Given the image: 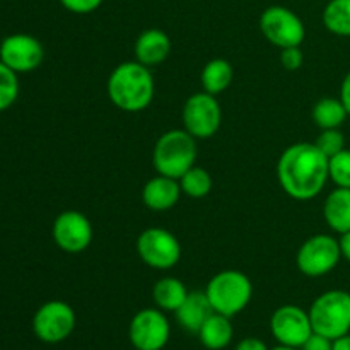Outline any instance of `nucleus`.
I'll use <instances>...</instances> for the list:
<instances>
[{
	"instance_id": "obj_12",
	"label": "nucleus",
	"mask_w": 350,
	"mask_h": 350,
	"mask_svg": "<svg viewBox=\"0 0 350 350\" xmlns=\"http://www.w3.org/2000/svg\"><path fill=\"white\" fill-rule=\"evenodd\" d=\"M53 241L62 252L82 253L92 243L94 229L91 221L79 211H65L55 217L51 226Z\"/></svg>"
},
{
	"instance_id": "obj_25",
	"label": "nucleus",
	"mask_w": 350,
	"mask_h": 350,
	"mask_svg": "<svg viewBox=\"0 0 350 350\" xmlns=\"http://www.w3.org/2000/svg\"><path fill=\"white\" fill-rule=\"evenodd\" d=\"M19 98V79L14 70L0 62V113L9 109Z\"/></svg>"
},
{
	"instance_id": "obj_29",
	"label": "nucleus",
	"mask_w": 350,
	"mask_h": 350,
	"mask_svg": "<svg viewBox=\"0 0 350 350\" xmlns=\"http://www.w3.org/2000/svg\"><path fill=\"white\" fill-rule=\"evenodd\" d=\"M103 2L105 0H60L64 9H67L72 14H81V16L98 10Z\"/></svg>"
},
{
	"instance_id": "obj_8",
	"label": "nucleus",
	"mask_w": 350,
	"mask_h": 350,
	"mask_svg": "<svg viewBox=\"0 0 350 350\" xmlns=\"http://www.w3.org/2000/svg\"><path fill=\"white\" fill-rule=\"evenodd\" d=\"M340 258L338 239L330 234H314L297 250L296 265L306 277H323L338 265Z\"/></svg>"
},
{
	"instance_id": "obj_28",
	"label": "nucleus",
	"mask_w": 350,
	"mask_h": 350,
	"mask_svg": "<svg viewBox=\"0 0 350 350\" xmlns=\"http://www.w3.org/2000/svg\"><path fill=\"white\" fill-rule=\"evenodd\" d=\"M303 51H301V46H289V48H282L280 50V64L286 70H299L303 67Z\"/></svg>"
},
{
	"instance_id": "obj_21",
	"label": "nucleus",
	"mask_w": 350,
	"mask_h": 350,
	"mask_svg": "<svg viewBox=\"0 0 350 350\" xmlns=\"http://www.w3.org/2000/svg\"><path fill=\"white\" fill-rule=\"evenodd\" d=\"M232 77H234V70H232L231 62L226 58H214L202 70V88L208 94L219 96L231 85Z\"/></svg>"
},
{
	"instance_id": "obj_36",
	"label": "nucleus",
	"mask_w": 350,
	"mask_h": 350,
	"mask_svg": "<svg viewBox=\"0 0 350 350\" xmlns=\"http://www.w3.org/2000/svg\"><path fill=\"white\" fill-rule=\"evenodd\" d=\"M0 43H2V41H0Z\"/></svg>"
},
{
	"instance_id": "obj_4",
	"label": "nucleus",
	"mask_w": 350,
	"mask_h": 350,
	"mask_svg": "<svg viewBox=\"0 0 350 350\" xmlns=\"http://www.w3.org/2000/svg\"><path fill=\"white\" fill-rule=\"evenodd\" d=\"M204 293L215 313L232 318L250 304L253 284L250 277L239 270H222L208 280Z\"/></svg>"
},
{
	"instance_id": "obj_7",
	"label": "nucleus",
	"mask_w": 350,
	"mask_h": 350,
	"mask_svg": "<svg viewBox=\"0 0 350 350\" xmlns=\"http://www.w3.org/2000/svg\"><path fill=\"white\" fill-rule=\"evenodd\" d=\"M77 318L74 308L65 301H48L41 304L33 317V332L44 344H60L74 332Z\"/></svg>"
},
{
	"instance_id": "obj_15",
	"label": "nucleus",
	"mask_w": 350,
	"mask_h": 350,
	"mask_svg": "<svg viewBox=\"0 0 350 350\" xmlns=\"http://www.w3.org/2000/svg\"><path fill=\"white\" fill-rule=\"evenodd\" d=\"M180 181L174 178L157 174L150 178L142 188V202L147 208L156 212H164L173 208L181 197Z\"/></svg>"
},
{
	"instance_id": "obj_9",
	"label": "nucleus",
	"mask_w": 350,
	"mask_h": 350,
	"mask_svg": "<svg viewBox=\"0 0 350 350\" xmlns=\"http://www.w3.org/2000/svg\"><path fill=\"white\" fill-rule=\"evenodd\" d=\"M137 253L146 265L156 270H170L180 262L181 245L167 229L149 228L139 234Z\"/></svg>"
},
{
	"instance_id": "obj_1",
	"label": "nucleus",
	"mask_w": 350,
	"mask_h": 350,
	"mask_svg": "<svg viewBox=\"0 0 350 350\" xmlns=\"http://www.w3.org/2000/svg\"><path fill=\"white\" fill-rule=\"evenodd\" d=\"M277 178L291 198L311 200L323 191L330 180L328 157L311 142L293 144L280 154Z\"/></svg>"
},
{
	"instance_id": "obj_2",
	"label": "nucleus",
	"mask_w": 350,
	"mask_h": 350,
	"mask_svg": "<svg viewBox=\"0 0 350 350\" xmlns=\"http://www.w3.org/2000/svg\"><path fill=\"white\" fill-rule=\"evenodd\" d=\"M108 98L118 109L126 113L144 111L150 106L156 84L149 67L137 60L116 65L109 74Z\"/></svg>"
},
{
	"instance_id": "obj_16",
	"label": "nucleus",
	"mask_w": 350,
	"mask_h": 350,
	"mask_svg": "<svg viewBox=\"0 0 350 350\" xmlns=\"http://www.w3.org/2000/svg\"><path fill=\"white\" fill-rule=\"evenodd\" d=\"M133 51H135V60L139 64L146 65V67H154V65L163 64L170 57L171 40L163 29L150 27V29L140 33Z\"/></svg>"
},
{
	"instance_id": "obj_24",
	"label": "nucleus",
	"mask_w": 350,
	"mask_h": 350,
	"mask_svg": "<svg viewBox=\"0 0 350 350\" xmlns=\"http://www.w3.org/2000/svg\"><path fill=\"white\" fill-rule=\"evenodd\" d=\"M178 181H180L181 191L191 198L207 197L212 190V185H214L211 173L198 166L190 167Z\"/></svg>"
},
{
	"instance_id": "obj_31",
	"label": "nucleus",
	"mask_w": 350,
	"mask_h": 350,
	"mask_svg": "<svg viewBox=\"0 0 350 350\" xmlns=\"http://www.w3.org/2000/svg\"><path fill=\"white\" fill-rule=\"evenodd\" d=\"M234 350H270L267 347V344L260 338L255 337H248V338H243L238 345H236Z\"/></svg>"
},
{
	"instance_id": "obj_34",
	"label": "nucleus",
	"mask_w": 350,
	"mask_h": 350,
	"mask_svg": "<svg viewBox=\"0 0 350 350\" xmlns=\"http://www.w3.org/2000/svg\"><path fill=\"white\" fill-rule=\"evenodd\" d=\"M334 350H350V334L342 335V337L334 340Z\"/></svg>"
},
{
	"instance_id": "obj_14",
	"label": "nucleus",
	"mask_w": 350,
	"mask_h": 350,
	"mask_svg": "<svg viewBox=\"0 0 350 350\" xmlns=\"http://www.w3.org/2000/svg\"><path fill=\"white\" fill-rule=\"evenodd\" d=\"M44 58L40 40L26 33H16L3 38L0 43V62L16 74L36 70Z\"/></svg>"
},
{
	"instance_id": "obj_27",
	"label": "nucleus",
	"mask_w": 350,
	"mask_h": 350,
	"mask_svg": "<svg viewBox=\"0 0 350 350\" xmlns=\"http://www.w3.org/2000/svg\"><path fill=\"white\" fill-rule=\"evenodd\" d=\"M314 146H317L318 149H320L321 152L330 159V157H334L335 154L342 152V150L345 149V137L338 129L321 130V133L318 135Z\"/></svg>"
},
{
	"instance_id": "obj_17",
	"label": "nucleus",
	"mask_w": 350,
	"mask_h": 350,
	"mask_svg": "<svg viewBox=\"0 0 350 350\" xmlns=\"http://www.w3.org/2000/svg\"><path fill=\"white\" fill-rule=\"evenodd\" d=\"M212 313H215V311L212 310L211 303H208L207 294L195 291V293L188 294L185 303L176 311V318L181 328L191 332V334H198L202 325L208 320Z\"/></svg>"
},
{
	"instance_id": "obj_5",
	"label": "nucleus",
	"mask_w": 350,
	"mask_h": 350,
	"mask_svg": "<svg viewBox=\"0 0 350 350\" xmlns=\"http://www.w3.org/2000/svg\"><path fill=\"white\" fill-rule=\"evenodd\" d=\"M313 332L335 338L350 334V293L334 289L320 294L310 308Z\"/></svg>"
},
{
	"instance_id": "obj_19",
	"label": "nucleus",
	"mask_w": 350,
	"mask_h": 350,
	"mask_svg": "<svg viewBox=\"0 0 350 350\" xmlns=\"http://www.w3.org/2000/svg\"><path fill=\"white\" fill-rule=\"evenodd\" d=\"M198 338L202 345L208 350H224L231 344L234 328H232L231 318L224 314L212 313L208 320L202 325L198 330Z\"/></svg>"
},
{
	"instance_id": "obj_23",
	"label": "nucleus",
	"mask_w": 350,
	"mask_h": 350,
	"mask_svg": "<svg viewBox=\"0 0 350 350\" xmlns=\"http://www.w3.org/2000/svg\"><path fill=\"white\" fill-rule=\"evenodd\" d=\"M323 24L337 36H350V0H330L323 9Z\"/></svg>"
},
{
	"instance_id": "obj_33",
	"label": "nucleus",
	"mask_w": 350,
	"mask_h": 350,
	"mask_svg": "<svg viewBox=\"0 0 350 350\" xmlns=\"http://www.w3.org/2000/svg\"><path fill=\"white\" fill-rule=\"evenodd\" d=\"M338 243H340L342 258H345L347 262H350V231L344 232V234H340V239H338Z\"/></svg>"
},
{
	"instance_id": "obj_22",
	"label": "nucleus",
	"mask_w": 350,
	"mask_h": 350,
	"mask_svg": "<svg viewBox=\"0 0 350 350\" xmlns=\"http://www.w3.org/2000/svg\"><path fill=\"white\" fill-rule=\"evenodd\" d=\"M349 113L345 109L344 103L340 101V98H323L313 106V111H311V118L317 123L318 129L328 130V129H338V126L344 125V122L347 120Z\"/></svg>"
},
{
	"instance_id": "obj_35",
	"label": "nucleus",
	"mask_w": 350,
	"mask_h": 350,
	"mask_svg": "<svg viewBox=\"0 0 350 350\" xmlns=\"http://www.w3.org/2000/svg\"><path fill=\"white\" fill-rule=\"evenodd\" d=\"M270 350H301V349H296V347H287V345H277V347L270 349Z\"/></svg>"
},
{
	"instance_id": "obj_13",
	"label": "nucleus",
	"mask_w": 350,
	"mask_h": 350,
	"mask_svg": "<svg viewBox=\"0 0 350 350\" xmlns=\"http://www.w3.org/2000/svg\"><path fill=\"white\" fill-rule=\"evenodd\" d=\"M270 330L280 345L301 349L313 334V325L308 311L294 304H286L273 311L270 318Z\"/></svg>"
},
{
	"instance_id": "obj_20",
	"label": "nucleus",
	"mask_w": 350,
	"mask_h": 350,
	"mask_svg": "<svg viewBox=\"0 0 350 350\" xmlns=\"http://www.w3.org/2000/svg\"><path fill=\"white\" fill-rule=\"evenodd\" d=\"M188 289L180 279L176 277H163L154 284L152 297L154 303L159 310L163 311H173L176 313L180 310L181 304L188 297Z\"/></svg>"
},
{
	"instance_id": "obj_18",
	"label": "nucleus",
	"mask_w": 350,
	"mask_h": 350,
	"mask_svg": "<svg viewBox=\"0 0 350 350\" xmlns=\"http://www.w3.org/2000/svg\"><path fill=\"white\" fill-rule=\"evenodd\" d=\"M323 215L332 231L344 234L350 231V188H335L323 205Z\"/></svg>"
},
{
	"instance_id": "obj_26",
	"label": "nucleus",
	"mask_w": 350,
	"mask_h": 350,
	"mask_svg": "<svg viewBox=\"0 0 350 350\" xmlns=\"http://www.w3.org/2000/svg\"><path fill=\"white\" fill-rule=\"evenodd\" d=\"M328 174L338 188H350V150L344 149L328 159Z\"/></svg>"
},
{
	"instance_id": "obj_3",
	"label": "nucleus",
	"mask_w": 350,
	"mask_h": 350,
	"mask_svg": "<svg viewBox=\"0 0 350 350\" xmlns=\"http://www.w3.org/2000/svg\"><path fill=\"white\" fill-rule=\"evenodd\" d=\"M187 130H167L157 139L152 152V163L157 174L180 180L197 161V142Z\"/></svg>"
},
{
	"instance_id": "obj_11",
	"label": "nucleus",
	"mask_w": 350,
	"mask_h": 350,
	"mask_svg": "<svg viewBox=\"0 0 350 350\" xmlns=\"http://www.w3.org/2000/svg\"><path fill=\"white\" fill-rule=\"evenodd\" d=\"M171 337V325L159 308L135 313L129 327L130 344L137 350H163Z\"/></svg>"
},
{
	"instance_id": "obj_30",
	"label": "nucleus",
	"mask_w": 350,
	"mask_h": 350,
	"mask_svg": "<svg viewBox=\"0 0 350 350\" xmlns=\"http://www.w3.org/2000/svg\"><path fill=\"white\" fill-rule=\"evenodd\" d=\"M301 350H334V340L325 337V335L313 332L310 335V338L304 342Z\"/></svg>"
},
{
	"instance_id": "obj_10",
	"label": "nucleus",
	"mask_w": 350,
	"mask_h": 350,
	"mask_svg": "<svg viewBox=\"0 0 350 350\" xmlns=\"http://www.w3.org/2000/svg\"><path fill=\"white\" fill-rule=\"evenodd\" d=\"M183 126L195 139H211L219 132L222 123V109L217 96L197 92L190 96L183 106Z\"/></svg>"
},
{
	"instance_id": "obj_6",
	"label": "nucleus",
	"mask_w": 350,
	"mask_h": 350,
	"mask_svg": "<svg viewBox=\"0 0 350 350\" xmlns=\"http://www.w3.org/2000/svg\"><path fill=\"white\" fill-rule=\"evenodd\" d=\"M260 29L269 43L277 48L301 46L306 38V27L294 10L284 5H270L260 16Z\"/></svg>"
},
{
	"instance_id": "obj_32",
	"label": "nucleus",
	"mask_w": 350,
	"mask_h": 350,
	"mask_svg": "<svg viewBox=\"0 0 350 350\" xmlns=\"http://www.w3.org/2000/svg\"><path fill=\"white\" fill-rule=\"evenodd\" d=\"M340 101L344 103L345 109H347L349 116H350V72L344 77L340 85Z\"/></svg>"
}]
</instances>
